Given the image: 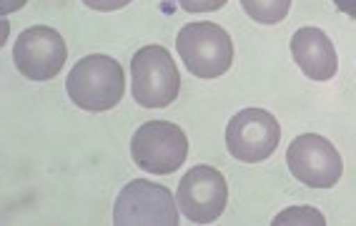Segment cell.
I'll use <instances>...</instances> for the list:
<instances>
[{
	"mask_svg": "<svg viewBox=\"0 0 356 226\" xmlns=\"http://www.w3.org/2000/svg\"><path fill=\"white\" fill-rule=\"evenodd\" d=\"M70 101L83 111L101 113L118 106L126 90V76L121 63L111 56H86L81 58L65 81Z\"/></svg>",
	"mask_w": 356,
	"mask_h": 226,
	"instance_id": "cell-1",
	"label": "cell"
},
{
	"mask_svg": "<svg viewBox=\"0 0 356 226\" xmlns=\"http://www.w3.org/2000/svg\"><path fill=\"white\" fill-rule=\"evenodd\" d=\"M176 51L196 78H218L234 63L231 35L216 23L198 20L178 31Z\"/></svg>",
	"mask_w": 356,
	"mask_h": 226,
	"instance_id": "cell-2",
	"label": "cell"
},
{
	"mask_svg": "<svg viewBox=\"0 0 356 226\" xmlns=\"http://www.w3.org/2000/svg\"><path fill=\"white\" fill-rule=\"evenodd\" d=\"M134 101L143 108H165L181 90L176 60L163 45H143L131 60Z\"/></svg>",
	"mask_w": 356,
	"mask_h": 226,
	"instance_id": "cell-3",
	"label": "cell"
},
{
	"mask_svg": "<svg viewBox=\"0 0 356 226\" xmlns=\"http://www.w3.org/2000/svg\"><path fill=\"white\" fill-rule=\"evenodd\" d=\"M178 201L156 181H128L113 207L115 226H178Z\"/></svg>",
	"mask_w": 356,
	"mask_h": 226,
	"instance_id": "cell-4",
	"label": "cell"
},
{
	"mask_svg": "<svg viewBox=\"0 0 356 226\" xmlns=\"http://www.w3.org/2000/svg\"><path fill=\"white\" fill-rule=\"evenodd\" d=\"M131 156L148 174H173L188 156V138L171 121H146L131 138Z\"/></svg>",
	"mask_w": 356,
	"mask_h": 226,
	"instance_id": "cell-5",
	"label": "cell"
},
{
	"mask_svg": "<svg viewBox=\"0 0 356 226\" xmlns=\"http://www.w3.org/2000/svg\"><path fill=\"white\" fill-rule=\"evenodd\" d=\"M289 171L309 188H331L343 174V161L337 146L318 134L296 136L286 149Z\"/></svg>",
	"mask_w": 356,
	"mask_h": 226,
	"instance_id": "cell-6",
	"label": "cell"
},
{
	"mask_svg": "<svg viewBox=\"0 0 356 226\" xmlns=\"http://www.w3.org/2000/svg\"><path fill=\"white\" fill-rule=\"evenodd\" d=\"M281 141V126L264 108L238 111L226 126V149L236 161L259 163L274 154Z\"/></svg>",
	"mask_w": 356,
	"mask_h": 226,
	"instance_id": "cell-7",
	"label": "cell"
},
{
	"mask_svg": "<svg viewBox=\"0 0 356 226\" xmlns=\"http://www.w3.org/2000/svg\"><path fill=\"white\" fill-rule=\"evenodd\" d=\"M65 40L56 28L33 26L26 28L15 38L13 45V63L20 76L28 81H51L60 73L65 65Z\"/></svg>",
	"mask_w": 356,
	"mask_h": 226,
	"instance_id": "cell-8",
	"label": "cell"
},
{
	"mask_svg": "<svg viewBox=\"0 0 356 226\" xmlns=\"http://www.w3.org/2000/svg\"><path fill=\"white\" fill-rule=\"evenodd\" d=\"M178 209L193 224H211L226 209L229 201V186L218 168L213 166H193L188 174L181 179L176 191Z\"/></svg>",
	"mask_w": 356,
	"mask_h": 226,
	"instance_id": "cell-9",
	"label": "cell"
},
{
	"mask_svg": "<svg viewBox=\"0 0 356 226\" xmlns=\"http://www.w3.org/2000/svg\"><path fill=\"white\" fill-rule=\"evenodd\" d=\"M291 56L306 78L331 81L339 71L337 48L321 28H299L291 38Z\"/></svg>",
	"mask_w": 356,
	"mask_h": 226,
	"instance_id": "cell-10",
	"label": "cell"
},
{
	"mask_svg": "<svg viewBox=\"0 0 356 226\" xmlns=\"http://www.w3.org/2000/svg\"><path fill=\"white\" fill-rule=\"evenodd\" d=\"M248 18H254L261 26H276L286 18L291 10V0H241Z\"/></svg>",
	"mask_w": 356,
	"mask_h": 226,
	"instance_id": "cell-11",
	"label": "cell"
},
{
	"mask_svg": "<svg viewBox=\"0 0 356 226\" xmlns=\"http://www.w3.org/2000/svg\"><path fill=\"white\" fill-rule=\"evenodd\" d=\"M274 226H286V224H309V226H324L326 219L324 213L316 211L312 207H291L286 211H281L274 221Z\"/></svg>",
	"mask_w": 356,
	"mask_h": 226,
	"instance_id": "cell-12",
	"label": "cell"
},
{
	"mask_svg": "<svg viewBox=\"0 0 356 226\" xmlns=\"http://www.w3.org/2000/svg\"><path fill=\"white\" fill-rule=\"evenodd\" d=\"M186 13H213L221 10L229 0H178Z\"/></svg>",
	"mask_w": 356,
	"mask_h": 226,
	"instance_id": "cell-13",
	"label": "cell"
},
{
	"mask_svg": "<svg viewBox=\"0 0 356 226\" xmlns=\"http://www.w3.org/2000/svg\"><path fill=\"white\" fill-rule=\"evenodd\" d=\"M131 3L134 0H83V6L90 8V10H98V13H113V10H121Z\"/></svg>",
	"mask_w": 356,
	"mask_h": 226,
	"instance_id": "cell-14",
	"label": "cell"
},
{
	"mask_svg": "<svg viewBox=\"0 0 356 226\" xmlns=\"http://www.w3.org/2000/svg\"><path fill=\"white\" fill-rule=\"evenodd\" d=\"M26 3H28V0H0V10H3V15L15 13V10H20Z\"/></svg>",
	"mask_w": 356,
	"mask_h": 226,
	"instance_id": "cell-15",
	"label": "cell"
},
{
	"mask_svg": "<svg viewBox=\"0 0 356 226\" xmlns=\"http://www.w3.org/2000/svg\"><path fill=\"white\" fill-rule=\"evenodd\" d=\"M334 6H337L341 13H346L349 18L356 20V0H334Z\"/></svg>",
	"mask_w": 356,
	"mask_h": 226,
	"instance_id": "cell-16",
	"label": "cell"
}]
</instances>
